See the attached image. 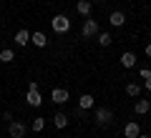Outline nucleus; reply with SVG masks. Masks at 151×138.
<instances>
[{"label": "nucleus", "instance_id": "1", "mask_svg": "<svg viewBox=\"0 0 151 138\" xmlns=\"http://www.w3.org/2000/svg\"><path fill=\"white\" fill-rule=\"evenodd\" d=\"M96 123L98 126H111L113 123V111H108V108H96Z\"/></svg>", "mask_w": 151, "mask_h": 138}, {"label": "nucleus", "instance_id": "2", "mask_svg": "<svg viewBox=\"0 0 151 138\" xmlns=\"http://www.w3.org/2000/svg\"><path fill=\"white\" fill-rule=\"evenodd\" d=\"M50 25H53L55 33H68V30H70V20H68L65 15H55L53 20H50Z\"/></svg>", "mask_w": 151, "mask_h": 138}, {"label": "nucleus", "instance_id": "3", "mask_svg": "<svg viewBox=\"0 0 151 138\" xmlns=\"http://www.w3.org/2000/svg\"><path fill=\"white\" fill-rule=\"evenodd\" d=\"M83 38H93V35H98V23L96 20H88L86 18V23H83Z\"/></svg>", "mask_w": 151, "mask_h": 138}, {"label": "nucleus", "instance_id": "4", "mask_svg": "<svg viewBox=\"0 0 151 138\" xmlns=\"http://www.w3.org/2000/svg\"><path fill=\"white\" fill-rule=\"evenodd\" d=\"M8 133H10V138H25V126H23V123H18V121H10Z\"/></svg>", "mask_w": 151, "mask_h": 138}, {"label": "nucleus", "instance_id": "5", "mask_svg": "<svg viewBox=\"0 0 151 138\" xmlns=\"http://www.w3.org/2000/svg\"><path fill=\"white\" fill-rule=\"evenodd\" d=\"M68 90H65V88H55L53 90V93H50V101H53V103H65V101H68Z\"/></svg>", "mask_w": 151, "mask_h": 138}, {"label": "nucleus", "instance_id": "6", "mask_svg": "<svg viewBox=\"0 0 151 138\" xmlns=\"http://www.w3.org/2000/svg\"><path fill=\"white\" fill-rule=\"evenodd\" d=\"M25 101H28V106L38 108V106H40V103H43V98H40V93H38V90H28V96H25Z\"/></svg>", "mask_w": 151, "mask_h": 138}, {"label": "nucleus", "instance_id": "7", "mask_svg": "<svg viewBox=\"0 0 151 138\" xmlns=\"http://www.w3.org/2000/svg\"><path fill=\"white\" fill-rule=\"evenodd\" d=\"M139 133H141L139 123H126V128H124V136L126 138H139Z\"/></svg>", "mask_w": 151, "mask_h": 138}, {"label": "nucleus", "instance_id": "8", "mask_svg": "<svg viewBox=\"0 0 151 138\" xmlns=\"http://www.w3.org/2000/svg\"><path fill=\"white\" fill-rule=\"evenodd\" d=\"M108 20H111V25H113V28H121V25L126 23V15H124L121 10H116V13H111V18H108Z\"/></svg>", "mask_w": 151, "mask_h": 138}, {"label": "nucleus", "instance_id": "9", "mask_svg": "<svg viewBox=\"0 0 151 138\" xmlns=\"http://www.w3.org/2000/svg\"><path fill=\"white\" fill-rule=\"evenodd\" d=\"M30 43H33V45H38V48H45L48 38H45L43 33H30Z\"/></svg>", "mask_w": 151, "mask_h": 138}, {"label": "nucleus", "instance_id": "10", "mask_svg": "<svg viewBox=\"0 0 151 138\" xmlns=\"http://www.w3.org/2000/svg\"><path fill=\"white\" fill-rule=\"evenodd\" d=\"M15 43L18 45H28V43H30V33L28 30H18L15 33Z\"/></svg>", "mask_w": 151, "mask_h": 138}, {"label": "nucleus", "instance_id": "11", "mask_svg": "<svg viewBox=\"0 0 151 138\" xmlns=\"http://www.w3.org/2000/svg\"><path fill=\"white\" fill-rule=\"evenodd\" d=\"M121 65H124V68H134L136 65V55L134 53H124L121 55Z\"/></svg>", "mask_w": 151, "mask_h": 138}, {"label": "nucleus", "instance_id": "12", "mask_svg": "<svg viewBox=\"0 0 151 138\" xmlns=\"http://www.w3.org/2000/svg\"><path fill=\"white\" fill-rule=\"evenodd\" d=\"M76 10L81 13V15H91V3H88V0H78V5H76Z\"/></svg>", "mask_w": 151, "mask_h": 138}, {"label": "nucleus", "instance_id": "13", "mask_svg": "<svg viewBox=\"0 0 151 138\" xmlns=\"http://www.w3.org/2000/svg\"><path fill=\"white\" fill-rule=\"evenodd\" d=\"M78 106L83 108V111H88V108H93V96H88V93H83L81 101H78Z\"/></svg>", "mask_w": 151, "mask_h": 138}, {"label": "nucleus", "instance_id": "14", "mask_svg": "<svg viewBox=\"0 0 151 138\" xmlns=\"http://www.w3.org/2000/svg\"><path fill=\"white\" fill-rule=\"evenodd\" d=\"M53 123H55V128H65V126H68L65 113H55V116H53Z\"/></svg>", "mask_w": 151, "mask_h": 138}, {"label": "nucleus", "instance_id": "15", "mask_svg": "<svg viewBox=\"0 0 151 138\" xmlns=\"http://www.w3.org/2000/svg\"><path fill=\"white\" fill-rule=\"evenodd\" d=\"M0 60H3V63H10V60H15V53H13L10 48H5V50H0Z\"/></svg>", "mask_w": 151, "mask_h": 138}, {"label": "nucleus", "instance_id": "16", "mask_svg": "<svg viewBox=\"0 0 151 138\" xmlns=\"http://www.w3.org/2000/svg\"><path fill=\"white\" fill-rule=\"evenodd\" d=\"M98 45H103V48H106V45H111V43H113V38L111 35H108V33H98Z\"/></svg>", "mask_w": 151, "mask_h": 138}, {"label": "nucleus", "instance_id": "17", "mask_svg": "<svg viewBox=\"0 0 151 138\" xmlns=\"http://www.w3.org/2000/svg\"><path fill=\"white\" fill-rule=\"evenodd\" d=\"M30 128H33V131H35V133H40V131H43V128H45V118H33Z\"/></svg>", "mask_w": 151, "mask_h": 138}, {"label": "nucleus", "instance_id": "18", "mask_svg": "<svg viewBox=\"0 0 151 138\" xmlns=\"http://www.w3.org/2000/svg\"><path fill=\"white\" fill-rule=\"evenodd\" d=\"M126 93H129L131 98H136V96L141 93V85H139V83H129V85H126Z\"/></svg>", "mask_w": 151, "mask_h": 138}, {"label": "nucleus", "instance_id": "19", "mask_svg": "<svg viewBox=\"0 0 151 138\" xmlns=\"http://www.w3.org/2000/svg\"><path fill=\"white\" fill-rule=\"evenodd\" d=\"M149 108H151V103H149V101H139V103H136V113H139V116L149 113Z\"/></svg>", "mask_w": 151, "mask_h": 138}, {"label": "nucleus", "instance_id": "20", "mask_svg": "<svg viewBox=\"0 0 151 138\" xmlns=\"http://www.w3.org/2000/svg\"><path fill=\"white\" fill-rule=\"evenodd\" d=\"M139 75L146 80V78H151V70H149V68H141V70H139Z\"/></svg>", "mask_w": 151, "mask_h": 138}, {"label": "nucleus", "instance_id": "21", "mask_svg": "<svg viewBox=\"0 0 151 138\" xmlns=\"http://www.w3.org/2000/svg\"><path fill=\"white\" fill-rule=\"evenodd\" d=\"M146 55H149V58H151V43H149V45H146Z\"/></svg>", "mask_w": 151, "mask_h": 138}, {"label": "nucleus", "instance_id": "22", "mask_svg": "<svg viewBox=\"0 0 151 138\" xmlns=\"http://www.w3.org/2000/svg\"><path fill=\"white\" fill-rule=\"evenodd\" d=\"M146 90H151V78H146Z\"/></svg>", "mask_w": 151, "mask_h": 138}, {"label": "nucleus", "instance_id": "23", "mask_svg": "<svg viewBox=\"0 0 151 138\" xmlns=\"http://www.w3.org/2000/svg\"><path fill=\"white\" fill-rule=\"evenodd\" d=\"M139 138H151V136H149V133H139Z\"/></svg>", "mask_w": 151, "mask_h": 138}, {"label": "nucleus", "instance_id": "24", "mask_svg": "<svg viewBox=\"0 0 151 138\" xmlns=\"http://www.w3.org/2000/svg\"><path fill=\"white\" fill-rule=\"evenodd\" d=\"M149 38H151V30H149Z\"/></svg>", "mask_w": 151, "mask_h": 138}]
</instances>
